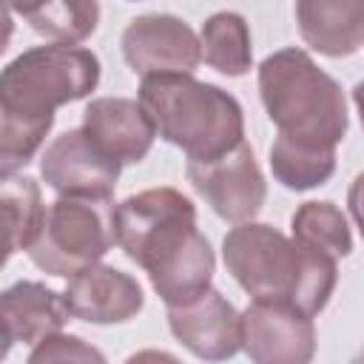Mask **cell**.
Listing matches in <instances>:
<instances>
[{"instance_id":"16","label":"cell","mask_w":364,"mask_h":364,"mask_svg":"<svg viewBox=\"0 0 364 364\" xmlns=\"http://www.w3.org/2000/svg\"><path fill=\"white\" fill-rule=\"evenodd\" d=\"M43 193L31 176L0 173V270L6 262L26 250L43 222Z\"/></svg>"},{"instance_id":"22","label":"cell","mask_w":364,"mask_h":364,"mask_svg":"<svg viewBox=\"0 0 364 364\" xmlns=\"http://www.w3.org/2000/svg\"><path fill=\"white\" fill-rule=\"evenodd\" d=\"M28 361L31 364H40V361H105V355L85 344L80 336H65L63 330L40 338L34 344V350L28 353Z\"/></svg>"},{"instance_id":"2","label":"cell","mask_w":364,"mask_h":364,"mask_svg":"<svg viewBox=\"0 0 364 364\" xmlns=\"http://www.w3.org/2000/svg\"><path fill=\"white\" fill-rule=\"evenodd\" d=\"M222 259L247 296L293 304L304 316H318L338 282L336 256L253 219L228 230Z\"/></svg>"},{"instance_id":"10","label":"cell","mask_w":364,"mask_h":364,"mask_svg":"<svg viewBox=\"0 0 364 364\" xmlns=\"http://www.w3.org/2000/svg\"><path fill=\"white\" fill-rule=\"evenodd\" d=\"M122 165L111 159L82 128L51 139L40 156V176L60 196H111Z\"/></svg>"},{"instance_id":"14","label":"cell","mask_w":364,"mask_h":364,"mask_svg":"<svg viewBox=\"0 0 364 364\" xmlns=\"http://www.w3.org/2000/svg\"><path fill=\"white\" fill-rule=\"evenodd\" d=\"M301 40L324 57H350L364 43V0H296Z\"/></svg>"},{"instance_id":"8","label":"cell","mask_w":364,"mask_h":364,"mask_svg":"<svg viewBox=\"0 0 364 364\" xmlns=\"http://www.w3.org/2000/svg\"><path fill=\"white\" fill-rule=\"evenodd\" d=\"M242 324V350L256 364H307L316 353V324L284 301L253 299Z\"/></svg>"},{"instance_id":"3","label":"cell","mask_w":364,"mask_h":364,"mask_svg":"<svg viewBox=\"0 0 364 364\" xmlns=\"http://www.w3.org/2000/svg\"><path fill=\"white\" fill-rule=\"evenodd\" d=\"M136 102L156 136L182 148L188 159H213L245 139V114L233 94L193 74H148Z\"/></svg>"},{"instance_id":"1","label":"cell","mask_w":364,"mask_h":364,"mask_svg":"<svg viewBox=\"0 0 364 364\" xmlns=\"http://www.w3.org/2000/svg\"><path fill=\"white\" fill-rule=\"evenodd\" d=\"M117 245L139 264L156 296L182 304L210 287L216 256L205 233L196 228L193 202L176 188H148L114 210Z\"/></svg>"},{"instance_id":"18","label":"cell","mask_w":364,"mask_h":364,"mask_svg":"<svg viewBox=\"0 0 364 364\" xmlns=\"http://www.w3.org/2000/svg\"><path fill=\"white\" fill-rule=\"evenodd\" d=\"M202 60L225 77H242L253 65L247 20L236 11H216L202 23Z\"/></svg>"},{"instance_id":"24","label":"cell","mask_w":364,"mask_h":364,"mask_svg":"<svg viewBox=\"0 0 364 364\" xmlns=\"http://www.w3.org/2000/svg\"><path fill=\"white\" fill-rule=\"evenodd\" d=\"M11 344H14V341H11V338H9V333H6L3 327H0V361H3L6 355H9V350H11Z\"/></svg>"},{"instance_id":"13","label":"cell","mask_w":364,"mask_h":364,"mask_svg":"<svg viewBox=\"0 0 364 364\" xmlns=\"http://www.w3.org/2000/svg\"><path fill=\"white\" fill-rule=\"evenodd\" d=\"M82 131L119 165H136L148 156L156 131L136 100L97 97L82 111Z\"/></svg>"},{"instance_id":"4","label":"cell","mask_w":364,"mask_h":364,"mask_svg":"<svg viewBox=\"0 0 364 364\" xmlns=\"http://www.w3.org/2000/svg\"><path fill=\"white\" fill-rule=\"evenodd\" d=\"M259 97L282 136L327 148L347 136V97L304 48H279L262 60Z\"/></svg>"},{"instance_id":"12","label":"cell","mask_w":364,"mask_h":364,"mask_svg":"<svg viewBox=\"0 0 364 364\" xmlns=\"http://www.w3.org/2000/svg\"><path fill=\"white\" fill-rule=\"evenodd\" d=\"M63 301L71 318L88 324H122L142 310L145 293L139 282L125 270L97 262L68 276Z\"/></svg>"},{"instance_id":"9","label":"cell","mask_w":364,"mask_h":364,"mask_svg":"<svg viewBox=\"0 0 364 364\" xmlns=\"http://www.w3.org/2000/svg\"><path fill=\"white\" fill-rule=\"evenodd\" d=\"M122 57L139 77L193 74L202 63V46L185 20L173 14H142L122 31Z\"/></svg>"},{"instance_id":"6","label":"cell","mask_w":364,"mask_h":364,"mask_svg":"<svg viewBox=\"0 0 364 364\" xmlns=\"http://www.w3.org/2000/svg\"><path fill=\"white\" fill-rule=\"evenodd\" d=\"M117 205L111 196H60L43 210L40 230L26 247L28 259L48 276L68 279L97 264L117 245Z\"/></svg>"},{"instance_id":"7","label":"cell","mask_w":364,"mask_h":364,"mask_svg":"<svg viewBox=\"0 0 364 364\" xmlns=\"http://www.w3.org/2000/svg\"><path fill=\"white\" fill-rule=\"evenodd\" d=\"M188 182L225 222H250L267 199V182L253 148L242 139L213 159H188Z\"/></svg>"},{"instance_id":"11","label":"cell","mask_w":364,"mask_h":364,"mask_svg":"<svg viewBox=\"0 0 364 364\" xmlns=\"http://www.w3.org/2000/svg\"><path fill=\"white\" fill-rule=\"evenodd\" d=\"M168 327L185 350L205 361H225L242 350L239 310L216 287L202 290L191 301L168 304Z\"/></svg>"},{"instance_id":"5","label":"cell","mask_w":364,"mask_h":364,"mask_svg":"<svg viewBox=\"0 0 364 364\" xmlns=\"http://www.w3.org/2000/svg\"><path fill=\"white\" fill-rule=\"evenodd\" d=\"M100 85L94 51L71 43L34 46L0 71V114L54 125L60 105L85 100Z\"/></svg>"},{"instance_id":"21","label":"cell","mask_w":364,"mask_h":364,"mask_svg":"<svg viewBox=\"0 0 364 364\" xmlns=\"http://www.w3.org/2000/svg\"><path fill=\"white\" fill-rule=\"evenodd\" d=\"M48 131H51L48 122H26L0 114V173H14L26 168L37 156Z\"/></svg>"},{"instance_id":"20","label":"cell","mask_w":364,"mask_h":364,"mask_svg":"<svg viewBox=\"0 0 364 364\" xmlns=\"http://www.w3.org/2000/svg\"><path fill=\"white\" fill-rule=\"evenodd\" d=\"M293 239L313 245L336 259H344L353 253V230L347 216L333 202H304L296 208L293 219Z\"/></svg>"},{"instance_id":"17","label":"cell","mask_w":364,"mask_h":364,"mask_svg":"<svg viewBox=\"0 0 364 364\" xmlns=\"http://www.w3.org/2000/svg\"><path fill=\"white\" fill-rule=\"evenodd\" d=\"M9 11L20 14L37 34L54 43H82L97 31V0H3Z\"/></svg>"},{"instance_id":"23","label":"cell","mask_w":364,"mask_h":364,"mask_svg":"<svg viewBox=\"0 0 364 364\" xmlns=\"http://www.w3.org/2000/svg\"><path fill=\"white\" fill-rule=\"evenodd\" d=\"M11 34H14V20H11V11H9V6L0 0V54L9 48V43H11Z\"/></svg>"},{"instance_id":"15","label":"cell","mask_w":364,"mask_h":364,"mask_svg":"<svg viewBox=\"0 0 364 364\" xmlns=\"http://www.w3.org/2000/svg\"><path fill=\"white\" fill-rule=\"evenodd\" d=\"M68 307L63 293L46 287L43 282H17L0 290V327L11 341L37 344L40 338L57 333L68 321Z\"/></svg>"},{"instance_id":"19","label":"cell","mask_w":364,"mask_h":364,"mask_svg":"<svg viewBox=\"0 0 364 364\" xmlns=\"http://www.w3.org/2000/svg\"><path fill=\"white\" fill-rule=\"evenodd\" d=\"M270 171L287 191H310L336 173V148L276 136L270 145Z\"/></svg>"}]
</instances>
